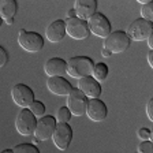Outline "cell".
<instances>
[{
	"label": "cell",
	"instance_id": "1",
	"mask_svg": "<svg viewBox=\"0 0 153 153\" xmlns=\"http://www.w3.org/2000/svg\"><path fill=\"white\" fill-rule=\"evenodd\" d=\"M94 62L88 56H74L67 60V74L76 79L92 76L94 70Z\"/></svg>",
	"mask_w": 153,
	"mask_h": 153
},
{
	"label": "cell",
	"instance_id": "2",
	"mask_svg": "<svg viewBox=\"0 0 153 153\" xmlns=\"http://www.w3.org/2000/svg\"><path fill=\"white\" fill-rule=\"evenodd\" d=\"M126 33L133 41H148L153 34V22L143 18H137L128 25Z\"/></svg>",
	"mask_w": 153,
	"mask_h": 153
},
{
	"label": "cell",
	"instance_id": "3",
	"mask_svg": "<svg viewBox=\"0 0 153 153\" xmlns=\"http://www.w3.org/2000/svg\"><path fill=\"white\" fill-rule=\"evenodd\" d=\"M18 44L26 52L37 53L44 48V38L37 32H27L21 29L18 33Z\"/></svg>",
	"mask_w": 153,
	"mask_h": 153
},
{
	"label": "cell",
	"instance_id": "4",
	"mask_svg": "<svg viewBox=\"0 0 153 153\" xmlns=\"http://www.w3.org/2000/svg\"><path fill=\"white\" fill-rule=\"evenodd\" d=\"M37 118L29 108H23L18 112L15 118V128L21 135H32L37 127Z\"/></svg>",
	"mask_w": 153,
	"mask_h": 153
},
{
	"label": "cell",
	"instance_id": "5",
	"mask_svg": "<svg viewBox=\"0 0 153 153\" xmlns=\"http://www.w3.org/2000/svg\"><path fill=\"white\" fill-rule=\"evenodd\" d=\"M130 42L131 40L128 38L127 33L122 32V30H116V32H112L104 40V49L109 51L111 53H122V52L128 49Z\"/></svg>",
	"mask_w": 153,
	"mask_h": 153
},
{
	"label": "cell",
	"instance_id": "6",
	"mask_svg": "<svg viewBox=\"0 0 153 153\" xmlns=\"http://www.w3.org/2000/svg\"><path fill=\"white\" fill-rule=\"evenodd\" d=\"M11 97H13L14 102H15L18 107L21 108H29L34 100V92L33 89H30L27 85H23V83H16L13 86L11 89Z\"/></svg>",
	"mask_w": 153,
	"mask_h": 153
},
{
	"label": "cell",
	"instance_id": "7",
	"mask_svg": "<svg viewBox=\"0 0 153 153\" xmlns=\"http://www.w3.org/2000/svg\"><path fill=\"white\" fill-rule=\"evenodd\" d=\"M67 108L71 111L74 116H83L86 115V108H88V97L81 92L79 89H74L70 94L67 96Z\"/></svg>",
	"mask_w": 153,
	"mask_h": 153
},
{
	"label": "cell",
	"instance_id": "8",
	"mask_svg": "<svg viewBox=\"0 0 153 153\" xmlns=\"http://www.w3.org/2000/svg\"><path fill=\"white\" fill-rule=\"evenodd\" d=\"M64 22H66L67 34L71 38H74V40H85V38L89 37V34H92L88 21H83V19L79 18H71V19L66 18Z\"/></svg>",
	"mask_w": 153,
	"mask_h": 153
},
{
	"label": "cell",
	"instance_id": "9",
	"mask_svg": "<svg viewBox=\"0 0 153 153\" xmlns=\"http://www.w3.org/2000/svg\"><path fill=\"white\" fill-rule=\"evenodd\" d=\"M89 23L90 33L100 38H107L111 34V22L108 21V18L101 13H96L92 18L88 21Z\"/></svg>",
	"mask_w": 153,
	"mask_h": 153
},
{
	"label": "cell",
	"instance_id": "10",
	"mask_svg": "<svg viewBox=\"0 0 153 153\" xmlns=\"http://www.w3.org/2000/svg\"><path fill=\"white\" fill-rule=\"evenodd\" d=\"M56 119L51 115H45L38 119L37 127L34 131V137L40 141H48L53 137V133L56 130Z\"/></svg>",
	"mask_w": 153,
	"mask_h": 153
},
{
	"label": "cell",
	"instance_id": "11",
	"mask_svg": "<svg viewBox=\"0 0 153 153\" xmlns=\"http://www.w3.org/2000/svg\"><path fill=\"white\" fill-rule=\"evenodd\" d=\"M71 140H73V128L70 127L68 123H57L56 130L53 133V141L55 146L59 150H66L70 146Z\"/></svg>",
	"mask_w": 153,
	"mask_h": 153
},
{
	"label": "cell",
	"instance_id": "12",
	"mask_svg": "<svg viewBox=\"0 0 153 153\" xmlns=\"http://www.w3.org/2000/svg\"><path fill=\"white\" fill-rule=\"evenodd\" d=\"M47 88L49 92L56 96L67 97L74 90L73 85L64 78V76H51L47 79Z\"/></svg>",
	"mask_w": 153,
	"mask_h": 153
},
{
	"label": "cell",
	"instance_id": "13",
	"mask_svg": "<svg viewBox=\"0 0 153 153\" xmlns=\"http://www.w3.org/2000/svg\"><path fill=\"white\" fill-rule=\"evenodd\" d=\"M86 115L93 122H102L108 115V108H107V105H105V102L102 100L90 99L88 101Z\"/></svg>",
	"mask_w": 153,
	"mask_h": 153
},
{
	"label": "cell",
	"instance_id": "14",
	"mask_svg": "<svg viewBox=\"0 0 153 153\" xmlns=\"http://www.w3.org/2000/svg\"><path fill=\"white\" fill-rule=\"evenodd\" d=\"M67 30H66V22L62 21V19H56L52 23L47 26L45 29V38H47L49 42H60L63 41V38L66 37Z\"/></svg>",
	"mask_w": 153,
	"mask_h": 153
},
{
	"label": "cell",
	"instance_id": "15",
	"mask_svg": "<svg viewBox=\"0 0 153 153\" xmlns=\"http://www.w3.org/2000/svg\"><path fill=\"white\" fill-rule=\"evenodd\" d=\"M78 89L88 97V99H99L101 94V85L93 76H86L78 79Z\"/></svg>",
	"mask_w": 153,
	"mask_h": 153
},
{
	"label": "cell",
	"instance_id": "16",
	"mask_svg": "<svg viewBox=\"0 0 153 153\" xmlns=\"http://www.w3.org/2000/svg\"><path fill=\"white\" fill-rule=\"evenodd\" d=\"M74 10L76 13V18L89 21L97 11V1L96 0H78L74 3Z\"/></svg>",
	"mask_w": 153,
	"mask_h": 153
},
{
	"label": "cell",
	"instance_id": "17",
	"mask_svg": "<svg viewBox=\"0 0 153 153\" xmlns=\"http://www.w3.org/2000/svg\"><path fill=\"white\" fill-rule=\"evenodd\" d=\"M44 71L48 75V78H51V76H64L67 74V62L60 59V57H51V59H48L45 62Z\"/></svg>",
	"mask_w": 153,
	"mask_h": 153
},
{
	"label": "cell",
	"instance_id": "18",
	"mask_svg": "<svg viewBox=\"0 0 153 153\" xmlns=\"http://www.w3.org/2000/svg\"><path fill=\"white\" fill-rule=\"evenodd\" d=\"M16 8L18 4L14 0H1L0 1V18L3 21L14 18V15L16 14Z\"/></svg>",
	"mask_w": 153,
	"mask_h": 153
},
{
	"label": "cell",
	"instance_id": "19",
	"mask_svg": "<svg viewBox=\"0 0 153 153\" xmlns=\"http://www.w3.org/2000/svg\"><path fill=\"white\" fill-rule=\"evenodd\" d=\"M93 78L96 81H99L100 83L104 82L108 76V66L105 63H97L94 66V70H93Z\"/></svg>",
	"mask_w": 153,
	"mask_h": 153
},
{
	"label": "cell",
	"instance_id": "20",
	"mask_svg": "<svg viewBox=\"0 0 153 153\" xmlns=\"http://www.w3.org/2000/svg\"><path fill=\"white\" fill-rule=\"evenodd\" d=\"M14 153H40L38 148L33 143H18L14 146Z\"/></svg>",
	"mask_w": 153,
	"mask_h": 153
},
{
	"label": "cell",
	"instance_id": "21",
	"mask_svg": "<svg viewBox=\"0 0 153 153\" xmlns=\"http://www.w3.org/2000/svg\"><path fill=\"white\" fill-rule=\"evenodd\" d=\"M71 116H73V114H71L70 109L67 108V107H62V108L57 109L56 120L59 122V123H68Z\"/></svg>",
	"mask_w": 153,
	"mask_h": 153
},
{
	"label": "cell",
	"instance_id": "22",
	"mask_svg": "<svg viewBox=\"0 0 153 153\" xmlns=\"http://www.w3.org/2000/svg\"><path fill=\"white\" fill-rule=\"evenodd\" d=\"M141 18L146 19L149 22H153V0H150L149 3L143 4L141 7Z\"/></svg>",
	"mask_w": 153,
	"mask_h": 153
},
{
	"label": "cell",
	"instance_id": "23",
	"mask_svg": "<svg viewBox=\"0 0 153 153\" xmlns=\"http://www.w3.org/2000/svg\"><path fill=\"white\" fill-rule=\"evenodd\" d=\"M29 109L34 114L36 118H42L45 114V105L42 104L41 101H34L30 107H29Z\"/></svg>",
	"mask_w": 153,
	"mask_h": 153
},
{
	"label": "cell",
	"instance_id": "24",
	"mask_svg": "<svg viewBox=\"0 0 153 153\" xmlns=\"http://www.w3.org/2000/svg\"><path fill=\"white\" fill-rule=\"evenodd\" d=\"M138 153H153L152 141H141V143L138 145Z\"/></svg>",
	"mask_w": 153,
	"mask_h": 153
},
{
	"label": "cell",
	"instance_id": "25",
	"mask_svg": "<svg viewBox=\"0 0 153 153\" xmlns=\"http://www.w3.org/2000/svg\"><path fill=\"white\" fill-rule=\"evenodd\" d=\"M138 138L141 141H149L150 140V130L146 127H141L138 130Z\"/></svg>",
	"mask_w": 153,
	"mask_h": 153
},
{
	"label": "cell",
	"instance_id": "26",
	"mask_svg": "<svg viewBox=\"0 0 153 153\" xmlns=\"http://www.w3.org/2000/svg\"><path fill=\"white\" fill-rule=\"evenodd\" d=\"M8 62V52L4 48H0V67H4Z\"/></svg>",
	"mask_w": 153,
	"mask_h": 153
},
{
	"label": "cell",
	"instance_id": "27",
	"mask_svg": "<svg viewBox=\"0 0 153 153\" xmlns=\"http://www.w3.org/2000/svg\"><path fill=\"white\" fill-rule=\"evenodd\" d=\"M146 116L150 122H153V97L148 100L146 102Z\"/></svg>",
	"mask_w": 153,
	"mask_h": 153
},
{
	"label": "cell",
	"instance_id": "28",
	"mask_svg": "<svg viewBox=\"0 0 153 153\" xmlns=\"http://www.w3.org/2000/svg\"><path fill=\"white\" fill-rule=\"evenodd\" d=\"M146 57H148V63H149V66L153 68V51H149V52H148Z\"/></svg>",
	"mask_w": 153,
	"mask_h": 153
},
{
	"label": "cell",
	"instance_id": "29",
	"mask_svg": "<svg viewBox=\"0 0 153 153\" xmlns=\"http://www.w3.org/2000/svg\"><path fill=\"white\" fill-rule=\"evenodd\" d=\"M71 18H76V13H75V10L71 8L67 11V19H71Z\"/></svg>",
	"mask_w": 153,
	"mask_h": 153
},
{
	"label": "cell",
	"instance_id": "30",
	"mask_svg": "<svg viewBox=\"0 0 153 153\" xmlns=\"http://www.w3.org/2000/svg\"><path fill=\"white\" fill-rule=\"evenodd\" d=\"M111 55H112L111 52L107 51V49H104V48H102V51H101V56H102V57H109Z\"/></svg>",
	"mask_w": 153,
	"mask_h": 153
},
{
	"label": "cell",
	"instance_id": "31",
	"mask_svg": "<svg viewBox=\"0 0 153 153\" xmlns=\"http://www.w3.org/2000/svg\"><path fill=\"white\" fill-rule=\"evenodd\" d=\"M148 47H149L150 51H153V34L149 37V40H148Z\"/></svg>",
	"mask_w": 153,
	"mask_h": 153
},
{
	"label": "cell",
	"instance_id": "32",
	"mask_svg": "<svg viewBox=\"0 0 153 153\" xmlns=\"http://www.w3.org/2000/svg\"><path fill=\"white\" fill-rule=\"evenodd\" d=\"M4 22H6L7 25H13V23H14V18H11V19H7V21H4Z\"/></svg>",
	"mask_w": 153,
	"mask_h": 153
},
{
	"label": "cell",
	"instance_id": "33",
	"mask_svg": "<svg viewBox=\"0 0 153 153\" xmlns=\"http://www.w3.org/2000/svg\"><path fill=\"white\" fill-rule=\"evenodd\" d=\"M1 153H14V150H11V149H4V150H1Z\"/></svg>",
	"mask_w": 153,
	"mask_h": 153
},
{
	"label": "cell",
	"instance_id": "34",
	"mask_svg": "<svg viewBox=\"0 0 153 153\" xmlns=\"http://www.w3.org/2000/svg\"><path fill=\"white\" fill-rule=\"evenodd\" d=\"M38 141H40V140H37V138H33V141H32V143H33V145H36V143H38Z\"/></svg>",
	"mask_w": 153,
	"mask_h": 153
},
{
	"label": "cell",
	"instance_id": "35",
	"mask_svg": "<svg viewBox=\"0 0 153 153\" xmlns=\"http://www.w3.org/2000/svg\"><path fill=\"white\" fill-rule=\"evenodd\" d=\"M150 141L153 142V127H152V130H150Z\"/></svg>",
	"mask_w": 153,
	"mask_h": 153
},
{
	"label": "cell",
	"instance_id": "36",
	"mask_svg": "<svg viewBox=\"0 0 153 153\" xmlns=\"http://www.w3.org/2000/svg\"><path fill=\"white\" fill-rule=\"evenodd\" d=\"M137 153H138V152H137Z\"/></svg>",
	"mask_w": 153,
	"mask_h": 153
}]
</instances>
